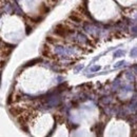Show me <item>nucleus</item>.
Segmentation results:
<instances>
[{
    "instance_id": "obj_7",
    "label": "nucleus",
    "mask_w": 137,
    "mask_h": 137,
    "mask_svg": "<svg viewBox=\"0 0 137 137\" xmlns=\"http://www.w3.org/2000/svg\"><path fill=\"white\" fill-rule=\"evenodd\" d=\"M45 39H46V42H49V43H51V44H55V43H57V42L59 41L58 39H55V38H53V37H51V36H48Z\"/></svg>"
},
{
    "instance_id": "obj_5",
    "label": "nucleus",
    "mask_w": 137,
    "mask_h": 137,
    "mask_svg": "<svg viewBox=\"0 0 137 137\" xmlns=\"http://www.w3.org/2000/svg\"><path fill=\"white\" fill-rule=\"evenodd\" d=\"M54 119L56 121V124H64V121H65V117L63 115H61V114H55L54 115Z\"/></svg>"
},
{
    "instance_id": "obj_9",
    "label": "nucleus",
    "mask_w": 137,
    "mask_h": 137,
    "mask_svg": "<svg viewBox=\"0 0 137 137\" xmlns=\"http://www.w3.org/2000/svg\"><path fill=\"white\" fill-rule=\"evenodd\" d=\"M122 55H125V52L119 50V51H116L114 53V57H120V56H122Z\"/></svg>"
},
{
    "instance_id": "obj_2",
    "label": "nucleus",
    "mask_w": 137,
    "mask_h": 137,
    "mask_svg": "<svg viewBox=\"0 0 137 137\" xmlns=\"http://www.w3.org/2000/svg\"><path fill=\"white\" fill-rule=\"evenodd\" d=\"M41 54L42 56H44L46 58H50V59H57V57H55V55L53 54L51 48L49 45H43V48L41 50Z\"/></svg>"
},
{
    "instance_id": "obj_6",
    "label": "nucleus",
    "mask_w": 137,
    "mask_h": 137,
    "mask_svg": "<svg viewBox=\"0 0 137 137\" xmlns=\"http://www.w3.org/2000/svg\"><path fill=\"white\" fill-rule=\"evenodd\" d=\"M49 7L48 5H45V4H42V5L40 6V13H41V15H45V14H48L49 13Z\"/></svg>"
},
{
    "instance_id": "obj_11",
    "label": "nucleus",
    "mask_w": 137,
    "mask_h": 137,
    "mask_svg": "<svg viewBox=\"0 0 137 137\" xmlns=\"http://www.w3.org/2000/svg\"><path fill=\"white\" fill-rule=\"evenodd\" d=\"M121 64H124V61H120V62H118V63H116V65H114V68H119Z\"/></svg>"
},
{
    "instance_id": "obj_4",
    "label": "nucleus",
    "mask_w": 137,
    "mask_h": 137,
    "mask_svg": "<svg viewBox=\"0 0 137 137\" xmlns=\"http://www.w3.org/2000/svg\"><path fill=\"white\" fill-rule=\"evenodd\" d=\"M70 20H72L76 23H80V22H82V15L80 13H77L76 11L72 12L70 15Z\"/></svg>"
},
{
    "instance_id": "obj_3",
    "label": "nucleus",
    "mask_w": 137,
    "mask_h": 137,
    "mask_svg": "<svg viewBox=\"0 0 137 137\" xmlns=\"http://www.w3.org/2000/svg\"><path fill=\"white\" fill-rule=\"evenodd\" d=\"M25 109L24 108H22V107H18V106H13L10 108V113H11V115L14 116V117H18L19 115L22 114V112L24 111Z\"/></svg>"
},
{
    "instance_id": "obj_12",
    "label": "nucleus",
    "mask_w": 137,
    "mask_h": 137,
    "mask_svg": "<svg viewBox=\"0 0 137 137\" xmlns=\"http://www.w3.org/2000/svg\"><path fill=\"white\" fill-rule=\"evenodd\" d=\"M30 32H32V27L30 29L29 26H26V34H30Z\"/></svg>"
},
{
    "instance_id": "obj_1",
    "label": "nucleus",
    "mask_w": 137,
    "mask_h": 137,
    "mask_svg": "<svg viewBox=\"0 0 137 137\" xmlns=\"http://www.w3.org/2000/svg\"><path fill=\"white\" fill-rule=\"evenodd\" d=\"M54 33H55V35H57L58 37L65 38V37H68L69 35L73 34L74 30L71 26H69L68 23L64 22V23H59V24L56 25L54 29Z\"/></svg>"
},
{
    "instance_id": "obj_10",
    "label": "nucleus",
    "mask_w": 137,
    "mask_h": 137,
    "mask_svg": "<svg viewBox=\"0 0 137 137\" xmlns=\"http://www.w3.org/2000/svg\"><path fill=\"white\" fill-rule=\"evenodd\" d=\"M99 70H100V67H98V65H97V67L92 68V72H95V71H99Z\"/></svg>"
},
{
    "instance_id": "obj_8",
    "label": "nucleus",
    "mask_w": 137,
    "mask_h": 137,
    "mask_svg": "<svg viewBox=\"0 0 137 137\" xmlns=\"http://www.w3.org/2000/svg\"><path fill=\"white\" fill-rule=\"evenodd\" d=\"M40 59L39 58H36V59H34V60H32V61H29L25 65H24V68H26V67H30V65H34V63H36V62H40Z\"/></svg>"
}]
</instances>
